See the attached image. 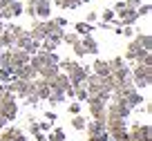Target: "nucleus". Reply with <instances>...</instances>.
<instances>
[{
    "mask_svg": "<svg viewBox=\"0 0 152 141\" xmlns=\"http://www.w3.org/2000/svg\"><path fill=\"white\" fill-rule=\"evenodd\" d=\"M49 141H65V132L61 130V128H56V130H52L49 132V137H47Z\"/></svg>",
    "mask_w": 152,
    "mask_h": 141,
    "instance_id": "nucleus-36",
    "label": "nucleus"
},
{
    "mask_svg": "<svg viewBox=\"0 0 152 141\" xmlns=\"http://www.w3.org/2000/svg\"><path fill=\"white\" fill-rule=\"evenodd\" d=\"M105 101H101L99 96H87V108H90V114L94 117V121H99V123H103L105 126V121H107V110H105Z\"/></svg>",
    "mask_w": 152,
    "mask_h": 141,
    "instance_id": "nucleus-3",
    "label": "nucleus"
},
{
    "mask_svg": "<svg viewBox=\"0 0 152 141\" xmlns=\"http://www.w3.org/2000/svg\"><path fill=\"white\" fill-rule=\"evenodd\" d=\"M11 74H14V79H23V81H34L38 76V72L31 70V65H20V67H14L11 70Z\"/></svg>",
    "mask_w": 152,
    "mask_h": 141,
    "instance_id": "nucleus-11",
    "label": "nucleus"
},
{
    "mask_svg": "<svg viewBox=\"0 0 152 141\" xmlns=\"http://www.w3.org/2000/svg\"><path fill=\"white\" fill-rule=\"evenodd\" d=\"M121 9H125V2H123V0H116V5H114L112 11H114V14H119Z\"/></svg>",
    "mask_w": 152,
    "mask_h": 141,
    "instance_id": "nucleus-46",
    "label": "nucleus"
},
{
    "mask_svg": "<svg viewBox=\"0 0 152 141\" xmlns=\"http://www.w3.org/2000/svg\"><path fill=\"white\" fill-rule=\"evenodd\" d=\"M23 2L20 0H11L7 7H2L0 9V18H5V20H11V18H18L20 14H23Z\"/></svg>",
    "mask_w": 152,
    "mask_h": 141,
    "instance_id": "nucleus-8",
    "label": "nucleus"
},
{
    "mask_svg": "<svg viewBox=\"0 0 152 141\" xmlns=\"http://www.w3.org/2000/svg\"><path fill=\"white\" fill-rule=\"evenodd\" d=\"M34 137H36V141H45V139H47L43 132H34Z\"/></svg>",
    "mask_w": 152,
    "mask_h": 141,
    "instance_id": "nucleus-49",
    "label": "nucleus"
},
{
    "mask_svg": "<svg viewBox=\"0 0 152 141\" xmlns=\"http://www.w3.org/2000/svg\"><path fill=\"white\" fill-rule=\"evenodd\" d=\"M85 128H87V134H103V132H105V126H103V123H99V121L85 123Z\"/></svg>",
    "mask_w": 152,
    "mask_h": 141,
    "instance_id": "nucleus-28",
    "label": "nucleus"
},
{
    "mask_svg": "<svg viewBox=\"0 0 152 141\" xmlns=\"http://www.w3.org/2000/svg\"><path fill=\"white\" fill-rule=\"evenodd\" d=\"M101 18H103V23H114V20H116V18H114V11H112V9H105L103 14H101Z\"/></svg>",
    "mask_w": 152,
    "mask_h": 141,
    "instance_id": "nucleus-40",
    "label": "nucleus"
},
{
    "mask_svg": "<svg viewBox=\"0 0 152 141\" xmlns=\"http://www.w3.org/2000/svg\"><path fill=\"white\" fill-rule=\"evenodd\" d=\"M11 79H14L11 70H7V67H0V81H11Z\"/></svg>",
    "mask_w": 152,
    "mask_h": 141,
    "instance_id": "nucleus-41",
    "label": "nucleus"
},
{
    "mask_svg": "<svg viewBox=\"0 0 152 141\" xmlns=\"http://www.w3.org/2000/svg\"><path fill=\"white\" fill-rule=\"evenodd\" d=\"M74 29H76V34H78V36H87V34H92V25H90V23H85V20L76 23V25H74Z\"/></svg>",
    "mask_w": 152,
    "mask_h": 141,
    "instance_id": "nucleus-29",
    "label": "nucleus"
},
{
    "mask_svg": "<svg viewBox=\"0 0 152 141\" xmlns=\"http://www.w3.org/2000/svg\"><path fill=\"white\" fill-rule=\"evenodd\" d=\"M58 45H61V40H56V38H52V36L40 40V49H45V52H56Z\"/></svg>",
    "mask_w": 152,
    "mask_h": 141,
    "instance_id": "nucleus-22",
    "label": "nucleus"
},
{
    "mask_svg": "<svg viewBox=\"0 0 152 141\" xmlns=\"http://www.w3.org/2000/svg\"><path fill=\"white\" fill-rule=\"evenodd\" d=\"M72 49H74V54H76V56H78V58H81V56H85V47H83V43L81 40H78V43H74V45H72Z\"/></svg>",
    "mask_w": 152,
    "mask_h": 141,
    "instance_id": "nucleus-39",
    "label": "nucleus"
},
{
    "mask_svg": "<svg viewBox=\"0 0 152 141\" xmlns=\"http://www.w3.org/2000/svg\"><path fill=\"white\" fill-rule=\"evenodd\" d=\"M40 54H43L45 65H58V63H61V56H58L56 52H45V49H40Z\"/></svg>",
    "mask_w": 152,
    "mask_h": 141,
    "instance_id": "nucleus-23",
    "label": "nucleus"
},
{
    "mask_svg": "<svg viewBox=\"0 0 152 141\" xmlns=\"http://www.w3.org/2000/svg\"><path fill=\"white\" fill-rule=\"evenodd\" d=\"M90 72H92L90 67H81V70L76 72V74H72V76H69V83H72V87H78V85H83Z\"/></svg>",
    "mask_w": 152,
    "mask_h": 141,
    "instance_id": "nucleus-17",
    "label": "nucleus"
},
{
    "mask_svg": "<svg viewBox=\"0 0 152 141\" xmlns=\"http://www.w3.org/2000/svg\"><path fill=\"white\" fill-rule=\"evenodd\" d=\"M58 72H61V67H58V65H43L40 70H38V76L45 79V81H52Z\"/></svg>",
    "mask_w": 152,
    "mask_h": 141,
    "instance_id": "nucleus-19",
    "label": "nucleus"
},
{
    "mask_svg": "<svg viewBox=\"0 0 152 141\" xmlns=\"http://www.w3.org/2000/svg\"><path fill=\"white\" fill-rule=\"evenodd\" d=\"M11 94H14L16 99H25L29 92H34V81H23V79H11L9 85H7Z\"/></svg>",
    "mask_w": 152,
    "mask_h": 141,
    "instance_id": "nucleus-4",
    "label": "nucleus"
},
{
    "mask_svg": "<svg viewBox=\"0 0 152 141\" xmlns=\"http://www.w3.org/2000/svg\"><path fill=\"white\" fill-rule=\"evenodd\" d=\"M123 2L128 9H139V5H141V0H123Z\"/></svg>",
    "mask_w": 152,
    "mask_h": 141,
    "instance_id": "nucleus-43",
    "label": "nucleus"
},
{
    "mask_svg": "<svg viewBox=\"0 0 152 141\" xmlns=\"http://www.w3.org/2000/svg\"><path fill=\"white\" fill-rule=\"evenodd\" d=\"M47 101H49L52 105L63 103V101H65V92H61V90H52V92H49V96H47Z\"/></svg>",
    "mask_w": 152,
    "mask_h": 141,
    "instance_id": "nucleus-27",
    "label": "nucleus"
},
{
    "mask_svg": "<svg viewBox=\"0 0 152 141\" xmlns=\"http://www.w3.org/2000/svg\"><path fill=\"white\" fill-rule=\"evenodd\" d=\"M58 67H61V72H65L67 76H72V74H76V72L81 70V63L78 61H69V58H63L61 63H58Z\"/></svg>",
    "mask_w": 152,
    "mask_h": 141,
    "instance_id": "nucleus-14",
    "label": "nucleus"
},
{
    "mask_svg": "<svg viewBox=\"0 0 152 141\" xmlns=\"http://www.w3.org/2000/svg\"><path fill=\"white\" fill-rule=\"evenodd\" d=\"M5 29L11 34V36H14V40H16V38H20V36H27V29H25V27H20V25H14V23H9Z\"/></svg>",
    "mask_w": 152,
    "mask_h": 141,
    "instance_id": "nucleus-25",
    "label": "nucleus"
},
{
    "mask_svg": "<svg viewBox=\"0 0 152 141\" xmlns=\"http://www.w3.org/2000/svg\"><path fill=\"white\" fill-rule=\"evenodd\" d=\"M107 65H110V70H119V67H123L125 65V58L123 56H114V58H110V61H107Z\"/></svg>",
    "mask_w": 152,
    "mask_h": 141,
    "instance_id": "nucleus-33",
    "label": "nucleus"
},
{
    "mask_svg": "<svg viewBox=\"0 0 152 141\" xmlns=\"http://www.w3.org/2000/svg\"><path fill=\"white\" fill-rule=\"evenodd\" d=\"M81 43H83V47H85V52H87V54H99V43H96V38L92 36V34L83 36Z\"/></svg>",
    "mask_w": 152,
    "mask_h": 141,
    "instance_id": "nucleus-18",
    "label": "nucleus"
},
{
    "mask_svg": "<svg viewBox=\"0 0 152 141\" xmlns=\"http://www.w3.org/2000/svg\"><path fill=\"white\" fill-rule=\"evenodd\" d=\"M67 110H69V114H78V112H81V101H76V103H72V105H69Z\"/></svg>",
    "mask_w": 152,
    "mask_h": 141,
    "instance_id": "nucleus-44",
    "label": "nucleus"
},
{
    "mask_svg": "<svg viewBox=\"0 0 152 141\" xmlns=\"http://www.w3.org/2000/svg\"><path fill=\"white\" fill-rule=\"evenodd\" d=\"M0 47H2V49H11V47H14V36H11L7 29H2V34H0Z\"/></svg>",
    "mask_w": 152,
    "mask_h": 141,
    "instance_id": "nucleus-26",
    "label": "nucleus"
},
{
    "mask_svg": "<svg viewBox=\"0 0 152 141\" xmlns=\"http://www.w3.org/2000/svg\"><path fill=\"white\" fill-rule=\"evenodd\" d=\"M34 92H36V96L40 101H47V96H49V92H52V87H49V81H45V79H40V76H36L34 79Z\"/></svg>",
    "mask_w": 152,
    "mask_h": 141,
    "instance_id": "nucleus-9",
    "label": "nucleus"
},
{
    "mask_svg": "<svg viewBox=\"0 0 152 141\" xmlns=\"http://www.w3.org/2000/svg\"><path fill=\"white\" fill-rule=\"evenodd\" d=\"M112 74H114V79L119 81V85H121V81L130 76V67H128V65H123V67H119V70H114Z\"/></svg>",
    "mask_w": 152,
    "mask_h": 141,
    "instance_id": "nucleus-31",
    "label": "nucleus"
},
{
    "mask_svg": "<svg viewBox=\"0 0 152 141\" xmlns=\"http://www.w3.org/2000/svg\"><path fill=\"white\" fill-rule=\"evenodd\" d=\"M150 11H152V7H150V2H141V5H139V9H137V14H139V18H141V16H150Z\"/></svg>",
    "mask_w": 152,
    "mask_h": 141,
    "instance_id": "nucleus-37",
    "label": "nucleus"
},
{
    "mask_svg": "<svg viewBox=\"0 0 152 141\" xmlns=\"http://www.w3.org/2000/svg\"><path fill=\"white\" fill-rule=\"evenodd\" d=\"M49 87H52V90H61V92H67V90L72 87L69 76H67L65 72H58V74L54 76L52 81H49Z\"/></svg>",
    "mask_w": 152,
    "mask_h": 141,
    "instance_id": "nucleus-10",
    "label": "nucleus"
},
{
    "mask_svg": "<svg viewBox=\"0 0 152 141\" xmlns=\"http://www.w3.org/2000/svg\"><path fill=\"white\" fill-rule=\"evenodd\" d=\"M134 40H137L143 49H148V52L152 49V36H150L148 32H145V34H137V38H134Z\"/></svg>",
    "mask_w": 152,
    "mask_h": 141,
    "instance_id": "nucleus-24",
    "label": "nucleus"
},
{
    "mask_svg": "<svg viewBox=\"0 0 152 141\" xmlns=\"http://www.w3.org/2000/svg\"><path fill=\"white\" fill-rule=\"evenodd\" d=\"M134 63H139V65H148V67H152V54L148 52V49H139V54L134 56Z\"/></svg>",
    "mask_w": 152,
    "mask_h": 141,
    "instance_id": "nucleus-21",
    "label": "nucleus"
},
{
    "mask_svg": "<svg viewBox=\"0 0 152 141\" xmlns=\"http://www.w3.org/2000/svg\"><path fill=\"white\" fill-rule=\"evenodd\" d=\"M139 49H143V47L139 45L137 40H130L128 47H125V56H123V58H125V61H134V56L139 54Z\"/></svg>",
    "mask_w": 152,
    "mask_h": 141,
    "instance_id": "nucleus-20",
    "label": "nucleus"
},
{
    "mask_svg": "<svg viewBox=\"0 0 152 141\" xmlns=\"http://www.w3.org/2000/svg\"><path fill=\"white\" fill-rule=\"evenodd\" d=\"M85 119L81 117V114H74V119H72V128H74V130H85Z\"/></svg>",
    "mask_w": 152,
    "mask_h": 141,
    "instance_id": "nucleus-34",
    "label": "nucleus"
},
{
    "mask_svg": "<svg viewBox=\"0 0 152 141\" xmlns=\"http://www.w3.org/2000/svg\"><path fill=\"white\" fill-rule=\"evenodd\" d=\"M7 123H9V121H7V119H5V117H2V114H0V130H2V128H5V126H7Z\"/></svg>",
    "mask_w": 152,
    "mask_h": 141,
    "instance_id": "nucleus-51",
    "label": "nucleus"
},
{
    "mask_svg": "<svg viewBox=\"0 0 152 141\" xmlns=\"http://www.w3.org/2000/svg\"><path fill=\"white\" fill-rule=\"evenodd\" d=\"M90 70L94 72V74H99V76H107V74H112V70H110L107 61H103V58H96V61L92 63Z\"/></svg>",
    "mask_w": 152,
    "mask_h": 141,
    "instance_id": "nucleus-16",
    "label": "nucleus"
},
{
    "mask_svg": "<svg viewBox=\"0 0 152 141\" xmlns=\"http://www.w3.org/2000/svg\"><path fill=\"white\" fill-rule=\"evenodd\" d=\"M105 132L112 141H123L128 137V126H125V119L119 117H107L105 121Z\"/></svg>",
    "mask_w": 152,
    "mask_h": 141,
    "instance_id": "nucleus-1",
    "label": "nucleus"
},
{
    "mask_svg": "<svg viewBox=\"0 0 152 141\" xmlns=\"http://www.w3.org/2000/svg\"><path fill=\"white\" fill-rule=\"evenodd\" d=\"M83 2H87V0H81V5H83Z\"/></svg>",
    "mask_w": 152,
    "mask_h": 141,
    "instance_id": "nucleus-54",
    "label": "nucleus"
},
{
    "mask_svg": "<svg viewBox=\"0 0 152 141\" xmlns=\"http://www.w3.org/2000/svg\"><path fill=\"white\" fill-rule=\"evenodd\" d=\"M29 56H31V54L11 47V70H14V67H20V65H27V63H29Z\"/></svg>",
    "mask_w": 152,
    "mask_h": 141,
    "instance_id": "nucleus-13",
    "label": "nucleus"
},
{
    "mask_svg": "<svg viewBox=\"0 0 152 141\" xmlns=\"http://www.w3.org/2000/svg\"><path fill=\"white\" fill-rule=\"evenodd\" d=\"M130 74H132L134 87H150V83H152V67L139 65L137 63V65L130 70Z\"/></svg>",
    "mask_w": 152,
    "mask_h": 141,
    "instance_id": "nucleus-2",
    "label": "nucleus"
},
{
    "mask_svg": "<svg viewBox=\"0 0 152 141\" xmlns=\"http://www.w3.org/2000/svg\"><path fill=\"white\" fill-rule=\"evenodd\" d=\"M58 7H63V9H76V7L81 5V0H54Z\"/></svg>",
    "mask_w": 152,
    "mask_h": 141,
    "instance_id": "nucleus-32",
    "label": "nucleus"
},
{
    "mask_svg": "<svg viewBox=\"0 0 152 141\" xmlns=\"http://www.w3.org/2000/svg\"><path fill=\"white\" fill-rule=\"evenodd\" d=\"M23 14H27V16H29V18H31V20H34V18H36V14H34V5H29V2H27V5H25V7H23Z\"/></svg>",
    "mask_w": 152,
    "mask_h": 141,
    "instance_id": "nucleus-42",
    "label": "nucleus"
},
{
    "mask_svg": "<svg viewBox=\"0 0 152 141\" xmlns=\"http://www.w3.org/2000/svg\"><path fill=\"white\" fill-rule=\"evenodd\" d=\"M34 14L40 20L49 18V16H52V0H49V2H38V5H34Z\"/></svg>",
    "mask_w": 152,
    "mask_h": 141,
    "instance_id": "nucleus-15",
    "label": "nucleus"
},
{
    "mask_svg": "<svg viewBox=\"0 0 152 141\" xmlns=\"http://www.w3.org/2000/svg\"><path fill=\"white\" fill-rule=\"evenodd\" d=\"M78 40H81L78 34H67L65 32V36H63V43H67V45H74V43H78Z\"/></svg>",
    "mask_w": 152,
    "mask_h": 141,
    "instance_id": "nucleus-38",
    "label": "nucleus"
},
{
    "mask_svg": "<svg viewBox=\"0 0 152 141\" xmlns=\"http://www.w3.org/2000/svg\"><path fill=\"white\" fill-rule=\"evenodd\" d=\"M0 67L11 70V49H2L0 52Z\"/></svg>",
    "mask_w": 152,
    "mask_h": 141,
    "instance_id": "nucleus-30",
    "label": "nucleus"
},
{
    "mask_svg": "<svg viewBox=\"0 0 152 141\" xmlns=\"http://www.w3.org/2000/svg\"><path fill=\"white\" fill-rule=\"evenodd\" d=\"M137 20H139L137 9H128V7H125V9L119 11V20H116V23H119L121 27H125V25H134Z\"/></svg>",
    "mask_w": 152,
    "mask_h": 141,
    "instance_id": "nucleus-12",
    "label": "nucleus"
},
{
    "mask_svg": "<svg viewBox=\"0 0 152 141\" xmlns=\"http://www.w3.org/2000/svg\"><path fill=\"white\" fill-rule=\"evenodd\" d=\"M132 139H139V141H152V130L148 123H134L128 132Z\"/></svg>",
    "mask_w": 152,
    "mask_h": 141,
    "instance_id": "nucleus-6",
    "label": "nucleus"
},
{
    "mask_svg": "<svg viewBox=\"0 0 152 141\" xmlns=\"http://www.w3.org/2000/svg\"><path fill=\"white\" fill-rule=\"evenodd\" d=\"M96 20H99V14H96V11H90V14L85 16V23H90V25L96 23Z\"/></svg>",
    "mask_w": 152,
    "mask_h": 141,
    "instance_id": "nucleus-45",
    "label": "nucleus"
},
{
    "mask_svg": "<svg viewBox=\"0 0 152 141\" xmlns=\"http://www.w3.org/2000/svg\"><path fill=\"white\" fill-rule=\"evenodd\" d=\"M5 94H7V85L0 83V101H2V96H5Z\"/></svg>",
    "mask_w": 152,
    "mask_h": 141,
    "instance_id": "nucleus-50",
    "label": "nucleus"
},
{
    "mask_svg": "<svg viewBox=\"0 0 152 141\" xmlns=\"http://www.w3.org/2000/svg\"><path fill=\"white\" fill-rule=\"evenodd\" d=\"M143 112H145V114L152 112V103H150V101H145V105H143Z\"/></svg>",
    "mask_w": 152,
    "mask_h": 141,
    "instance_id": "nucleus-48",
    "label": "nucleus"
},
{
    "mask_svg": "<svg viewBox=\"0 0 152 141\" xmlns=\"http://www.w3.org/2000/svg\"><path fill=\"white\" fill-rule=\"evenodd\" d=\"M54 20H56L58 27H65V25H67V20H65V18H61V16H58V18H54Z\"/></svg>",
    "mask_w": 152,
    "mask_h": 141,
    "instance_id": "nucleus-47",
    "label": "nucleus"
},
{
    "mask_svg": "<svg viewBox=\"0 0 152 141\" xmlns=\"http://www.w3.org/2000/svg\"><path fill=\"white\" fill-rule=\"evenodd\" d=\"M14 47H16V49H23V52H27V54H36L38 49H40V43L31 40V38H29V34H27V36L16 38V40H14Z\"/></svg>",
    "mask_w": 152,
    "mask_h": 141,
    "instance_id": "nucleus-7",
    "label": "nucleus"
},
{
    "mask_svg": "<svg viewBox=\"0 0 152 141\" xmlns=\"http://www.w3.org/2000/svg\"><path fill=\"white\" fill-rule=\"evenodd\" d=\"M123 141H139V139H132V137H130V134H128V137H125V139H123Z\"/></svg>",
    "mask_w": 152,
    "mask_h": 141,
    "instance_id": "nucleus-52",
    "label": "nucleus"
},
{
    "mask_svg": "<svg viewBox=\"0 0 152 141\" xmlns=\"http://www.w3.org/2000/svg\"><path fill=\"white\" fill-rule=\"evenodd\" d=\"M74 96H76V101H87V90H85V85L74 87Z\"/></svg>",
    "mask_w": 152,
    "mask_h": 141,
    "instance_id": "nucleus-35",
    "label": "nucleus"
},
{
    "mask_svg": "<svg viewBox=\"0 0 152 141\" xmlns=\"http://www.w3.org/2000/svg\"><path fill=\"white\" fill-rule=\"evenodd\" d=\"M2 29H5V25H2V23H0V34H2Z\"/></svg>",
    "mask_w": 152,
    "mask_h": 141,
    "instance_id": "nucleus-53",
    "label": "nucleus"
},
{
    "mask_svg": "<svg viewBox=\"0 0 152 141\" xmlns=\"http://www.w3.org/2000/svg\"><path fill=\"white\" fill-rule=\"evenodd\" d=\"M0 114L7 119V121H14L16 114H18V105H16V96L7 90V94L2 96V101H0Z\"/></svg>",
    "mask_w": 152,
    "mask_h": 141,
    "instance_id": "nucleus-5",
    "label": "nucleus"
}]
</instances>
